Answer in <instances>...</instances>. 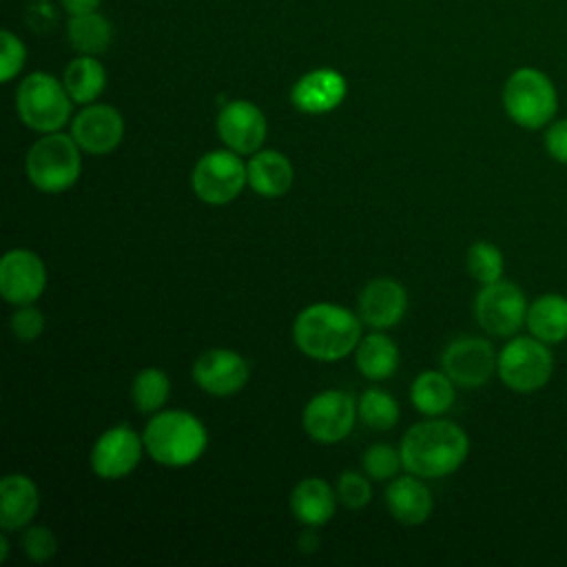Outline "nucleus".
<instances>
[{
	"label": "nucleus",
	"instance_id": "1",
	"mask_svg": "<svg viewBox=\"0 0 567 567\" xmlns=\"http://www.w3.org/2000/svg\"><path fill=\"white\" fill-rule=\"evenodd\" d=\"M470 452L467 434L452 421H421L401 441L403 467L419 478H441L456 472Z\"/></svg>",
	"mask_w": 567,
	"mask_h": 567
},
{
	"label": "nucleus",
	"instance_id": "2",
	"mask_svg": "<svg viewBox=\"0 0 567 567\" xmlns=\"http://www.w3.org/2000/svg\"><path fill=\"white\" fill-rule=\"evenodd\" d=\"M292 339L315 361H339L359 346L361 323L348 308L312 303L297 315Z\"/></svg>",
	"mask_w": 567,
	"mask_h": 567
},
{
	"label": "nucleus",
	"instance_id": "3",
	"mask_svg": "<svg viewBox=\"0 0 567 567\" xmlns=\"http://www.w3.org/2000/svg\"><path fill=\"white\" fill-rule=\"evenodd\" d=\"M144 447L153 461L166 467L195 463L208 443L204 423L182 410L157 412L144 427Z\"/></svg>",
	"mask_w": 567,
	"mask_h": 567
},
{
	"label": "nucleus",
	"instance_id": "4",
	"mask_svg": "<svg viewBox=\"0 0 567 567\" xmlns=\"http://www.w3.org/2000/svg\"><path fill=\"white\" fill-rule=\"evenodd\" d=\"M503 109L512 122L536 131L554 120L558 95L551 80L543 71L520 66L505 80Z\"/></svg>",
	"mask_w": 567,
	"mask_h": 567
},
{
	"label": "nucleus",
	"instance_id": "5",
	"mask_svg": "<svg viewBox=\"0 0 567 567\" xmlns=\"http://www.w3.org/2000/svg\"><path fill=\"white\" fill-rule=\"evenodd\" d=\"M80 146L73 135L44 133L27 153V177L42 193L71 188L82 171Z\"/></svg>",
	"mask_w": 567,
	"mask_h": 567
},
{
	"label": "nucleus",
	"instance_id": "6",
	"mask_svg": "<svg viewBox=\"0 0 567 567\" xmlns=\"http://www.w3.org/2000/svg\"><path fill=\"white\" fill-rule=\"evenodd\" d=\"M71 102L64 84L44 71L29 73L16 91L20 120L38 133L60 131L69 122Z\"/></svg>",
	"mask_w": 567,
	"mask_h": 567
},
{
	"label": "nucleus",
	"instance_id": "7",
	"mask_svg": "<svg viewBox=\"0 0 567 567\" xmlns=\"http://www.w3.org/2000/svg\"><path fill=\"white\" fill-rule=\"evenodd\" d=\"M554 370V359L545 341L532 337H514L498 352L496 372L514 392H536L547 385Z\"/></svg>",
	"mask_w": 567,
	"mask_h": 567
},
{
	"label": "nucleus",
	"instance_id": "8",
	"mask_svg": "<svg viewBox=\"0 0 567 567\" xmlns=\"http://www.w3.org/2000/svg\"><path fill=\"white\" fill-rule=\"evenodd\" d=\"M248 182V166L235 151H210L199 157L190 173L195 195L213 206L233 202Z\"/></svg>",
	"mask_w": 567,
	"mask_h": 567
},
{
	"label": "nucleus",
	"instance_id": "9",
	"mask_svg": "<svg viewBox=\"0 0 567 567\" xmlns=\"http://www.w3.org/2000/svg\"><path fill=\"white\" fill-rule=\"evenodd\" d=\"M527 299L523 290L505 279L485 284L474 299L478 326L494 337H512L527 323Z\"/></svg>",
	"mask_w": 567,
	"mask_h": 567
},
{
	"label": "nucleus",
	"instance_id": "10",
	"mask_svg": "<svg viewBox=\"0 0 567 567\" xmlns=\"http://www.w3.org/2000/svg\"><path fill=\"white\" fill-rule=\"evenodd\" d=\"M357 405L343 390H326L312 396L303 410V430L317 443H337L354 425Z\"/></svg>",
	"mask_w": 567,
	"mask_h": 567
},
{
	"label": "nucleus",
	"instance_id": "11",
	"mask_svg": "<svg viewBox=\"0 0 567 567\" xmlns=\"http://www.w3.org/2000/svg\"><path fill=\"white\" fill-rule=\"evenodd\" d=\"M443 372L463 388L485 385L498 365V354L487 339L461 337L452 341L441 357Z\"/></svg>",
	"mask_w": 567,
	"mask_h": 567
},
{
	"label": "nucleus",
	"instance_id": "12",
	"mask_svg": "<svg viewBox=\"0 0 567 567\" xmlns=\"http://www.w3.org/2000/svg\"><path fill=\"white\" fill-rule=\"evenodd\" d=\"M47 286V268L42 259L27 250H9L0 261V292L11 306L33 303Z\"/></svg>",
	"mask_w": 567,
	"mask_h": 567
},
{
	"label": "nucleus",
	"instance_id": "13",
	"mask_svg": "<svg viewBox=\"0 0 567 567\" xmlns=\"http://www.w3.org/2000/svg\"><path fill=\"white\" fill-rule=\"evenodd\" d=\"M217 133L230 151L239 155L255 153L268 133L266 115L248 100H230L217 115Z\"/></svg>",
	"mask_w": 567,
	"mask_h": 567
},
{
	"label": "nucleus",
	"instance_id": "14",
	"mask_svg": "<svg viewBox=\"0 0 567 567\" xmlns=\"http://www.w3.org/2000/svg\"><path fill=\"white\" fill-rule=\"evenodd\" d=\"M144 439L137 436L128 425H117L106 430L93 445L91 467L100 478H122L131 474L142 458Z\"/></svg>",
	"mask_w": 567,
	"mask_h": 567
},
{
	"label": "nucleus",
	"instance_id": "15",
	"mask_svg": "<svg viewBox=\"0 0 567 567\" xmlns=\"http://www.w3.org/2000/svg\"><path fill=\"white\" fill-rule=\"evenodd\" d=\"M71 135L82 151L104 155L117 148L122 142L124 120L111 104H89L73 117Z\"/></svg>",
	"mask_w": 567,
	"mask_h": 567
},
{
	"label": "nucleus",
	"instance_id": "16",
	"mask_svg": "<svg viewBox=\"0 0 567 567\" xmlns=\"http://www.w3.org/2000/svg\"><path fill=\"white\" fill-rule=\"evenodd\" d=\"M248 363L241 354L228 348H213L199 354L193 365L195 383L213 396L237 394L248 381Z\"/></svg>",
	"mask_w": 567,
	"mask_h": 567
},
{
	"label": "nucleus",
	"instance_id": "17",
	"mask_svg": "<svg viewBox=\"0 0 567 567\" xmlns=\"http://www.w3.org/2000/svg\"><path fill=\"white\" fill-rule=\"evenodd\" d=\"M348 93L346 78L328 66L303 73L290 89V102L297 111L321 115L334 111Z\"/></svg>",
	"mask_w": 567,
	"mask_h": 567
},
{
	"label": "nucleus",
	"instance_id": "18",
	"mask_svg": "<svg viewBox=\"0 0 567 567\" xmlns=\"http://www.w3.org/2000/svg\"><path fill=\"white\" fill-rule=\"evenodd\" d=\"M408 306L403 286L390 277L372 279L359 295V317L372 328H392L401 321Z\"/></svg>",
	"mask_w": 567,
	"mask_h": 567
},
{
	"label": "nucleus",
	"instance_id": "19",
	"mask_svg": "<svg viewBox=\"0 0 567 567\" xmlns=\"http://www.w3.org/2000/svg\"><path fill=\"white\" fill-rule=\"evenodd\" d=\"M40 505L35 483L24 474H7L0 481V527L20 529L31 523Z\"/></svg>",
	"mask_w": 567,
	"mask_h": 567
},
{
	"label": "nucleus",
	"instance_id": "20",
	"mask_svg": "<svg viewBox=\"0 0 567 567\" xmlns=\"http://www.w3.org/2000/svg\"><path fill=\"white\" fill-rule=\"evenodd\" d=\"M385 505L399 523L421 525L432 514V494L419 476H401L385 487Z\"/></svg>",
	"mask_w": 567,
	"mask_h": 567
},
{
	"label": "nucleus",
	"instance_id": "21",
	"mask_svg": "<svg viewBox=\"0 0 567 567\" xmlns=\"http://www.w3.org/2000/svg\"><path fill=\"white\" fill-rule=\"evenodd\" d=\"M334 505L337 494L323 478L317 476L299 481L290 494V509L295 518L308 527L328 523L334 514Z\"/></svg>",
	"mask_w": 567,
	"mask_h": 567
},
{
	"label": "nucleus",
	"instance_id": "22",
	"mask_svg": "<svg viewBox=\"0 0 567 567\" xmlns=\"http://www.w3.org/2000/svg\"><path fill=\"white\" fill-rule=\"evenodd\" d=\"M292 164L279 151L255 153L248 162V184L261 197H281L292 186Z\"/></svg>",
	"mask_w": 567,
	"mask_h": 567
},
{
	"label": "nucleus",
	"instance_id": "23",
	"mask_svg": "<svg viewBox=\"0 0 567 567\" xmlns=\"http://www.w3.org/2000/svg\"><path fill=\"white\" fill-rule=\"evenodd\" d=\"M529 332L545 343H560L567 339V297L547 292L538 297L527 310Z\"/></svg>",
	"mask_w": 567,
	"mask_h": 567
},
{
	"label": "nucleus",
	"instance_id": "24",
	"mask_svg": "<svg viewBox=\"0 0 567 567\" xmlns=\"http://www.w3.org/2000/svg\"><path fill=\"white\" fill-rule=\"evenodd\" d=\"M62 84L73 102L93 104L106 86V71L95 55H78L66 64Z\"/></svg>",
	"mask_w": 567,
	"mask_h": 567
},
{
	"label": "nucleus",
	"instance_id": "25",
	"mask_svg": "<svg viewBox=\"0 0 567 567\" xmlns=\"http://www.w3.org/2000/svg\"><path fill=\"white\" fill-rule=\"evenodd\" d=\"M357 368L365 379L383 381L396 372L399 350L394 341L381 332H372L363 337L354 352Z\"/></svg>",
	"mask_w": 567,
	"mask_h": 567
},
{
	"label": "nucleus",
	"instance_id": "26",
	"mask_svg": "<svg viewBox=\"0 0 567 567\" xmlns=\"http://www.w3.org/2000/svg\"><path fill=\"white\" fill-rule=\"evenodd\" d=\"M66 38L80 55H100L111 47L113 27L97 11L69 16Z\"/></svg>",
	"mask_w": 567,
	"mask_h": 567
},
{
	"label": "nucleus",
	"instance_id": "27",
	"mask_svg": "<svg viewBox=\"0 0 567 567\" xmlns=\"http://www.w3.org/2000/svg\"><path fill=\"white\" fill-rule=\"evenodd\" d=\"M414 408L427 416H439L447 412L454 403V381L445 372H421L410 390Z\"/></svg>",
	"mask_w": 567,
	"mask_h": 567
},
{
	"label": "nucleus",
	"instance_id": "28",
	"mask_svg": "<svg viewBox=\"0 0 567 567\" xmlns=\"http://www.w3.org/2000/svg\"><path fill=\"white\" fill-rule=\"evenodd\" d=\"M171 394V381L164 370L159 368H144L135 374L131 396L135 403V410L142 414L157 412Z\"/></svg>",
	"mask_w": 567,
	"mask_h": 567
},
{
	"label": "nucleus",
	"instance_id": "29",
	"mask_svg": "<svg viewBox=\"0 0 567 567\" xmlns=\"http://www.w3.org/2000/svg\"><path fill=\"white\" fill-rule=\"evenodd\" d=\"M359 419L372 430H390L399 421V403L379 388H370L357 403Z\"/></svg>",
	"mask_w": 567,
	"mask_h": 567
},
{
	"label": "nucleus",
	"instance_id": "30",
	"mask_svg": "<svg viewBox=\"0 0 567 567\" xmlns=\"http://www.w3.org/2000/svg\"><path fill=\"white\" fill-rule=\"evenodd\" d=\"M467 270L478 284H494L503 277V255L492 241H474L467 250Z\"/></svg>",
	"mask_w": 567,
	"mask_h": 567
},
{
	"label": "nucleus",
	"instance_id": "31",
	"mask_svg": "<svg viewBox=\"0 0 567 567\" xmlns=\"http://www.w3.org/2000/svg\"><path fill=\"white\" fill-rule=\"evenodd\" d=\"M361 465L368 478L385 481L399 472L403 461H401V452L392 450L390 445H372L365 450Z\"/></svg>",
	"mask_w": 567,
	"mask_h": 567
},
{
	"label": "nucleus",
	"instance_id": "32",
	"mask_svg": "<svg viewBox=\"0 0 567 567\" xmlns=\"http://www.w3.org/2000/svg\"><path fill=\"white\" fill-rule=\"evenodd\" d=\"M27 49L24 42L9 29L0 31V80L11 82L24 66Z\"/></svg>",
	"mask_w": 567,
	"mask_h": 567
},
{
	"label": "nucleus",
	"instance_id": "33",
	"mask_svg": "<svg viewBox=\"0 0 567 567\" xmlns=\"http://www.w3.org/2000/svg\"><path fill=\"white\" fill-rule=\"evenodd\" d=\"M337 498L350 509L365 507L372 498L370 481L357 472H343L337 481Z\"/></svg>",
	"mask_w": 567,
	"mask_h": 567
},
{
	"label": "nucleus",
	"instance_id": "34",
	"mask_svg": "<svg viewBox=\"0 0 567 567\" xmlns=\"http://www.w3.org/2000/svg\"><path fill=\"white\" fill-rule=\"evenodd\" d=\"M22 549L29 560L47 563L49 558H53V554L58 549V540L49 527L33 525L22 536Z\"/></svg>",
	"mask_w": 567,
	"mask_h": 567
},
{
	"label": "nucleus",
	"instance_id": "35",
	"mask_svg": "<svg viewBox=\"0 0 567 567\" xmlns=\"http://www.w3.org/2000/svg\"><path fill=\"white\" fill-rule=\"evenodd\" d=\"M44 330V315L31 303L18 306L11 315V332L18 341H35Z\"/></svg>",
	"mask_w": 567,
	"mask_h": 567
},
{
	"label": "nucleus",
	"instance_id": "36",
	"mask_svg": "<svg viewBox=\"0 0 567 567\" xmlns=\"http://www.w3.org/2000/svg\"><path fill=\"white\" fill-rule=\"evenodd\" d=\"M545 148L556 162L567 164V120H556L549 124L545 133Z\"/></svg>",
	"mask_w": 567,
	"mask_h": 567
},
{
	"label": "nucleus",
	"instance_id": "37",
	"mask_svg": "<svg viewBox=\"0 0 567 567\" xmlns=\"http://www.w3.org/2000/svg\"><path fill=\"white\" fill-rule=\"evenodd\" d=\"M102 0H62V7L69 16H80V13H91L97 11Z\"/></svg>",
	"mask_w": 567,
	"mask_h": 567
},
{
	"label": "nucleus",
	"instance_id": "38",
	"mask_svg": "<svg viewBox=\"0 0 567 567\" xmlns=\"http://www.w3.org/2000/svg\"><path fill=\"white\" fill-rule=\"evenodd\" d=\"M317 545H319V540H317V536H315L312 532H306V534L299 538V547H301L303 551H312V549H317Z\"/></svg>",
	"mask_w": 567,
	"mask_h": 567
},
{
	"label": "nucleus",
	"instance_id": "39",
	"mask_svg": "<svg viewBox=\"0 0 567 567\" xmlns=\"http://www.w3.org/2000/svg\"><path fill=\"white\" fill-rule=\"evenodd\" d=\"M9 558V540H7V536L2 534V538H0V560L4 563Z\"/></svg>",
	"mask_w": 567,
	"mask_h": 567
}]
</instances>
